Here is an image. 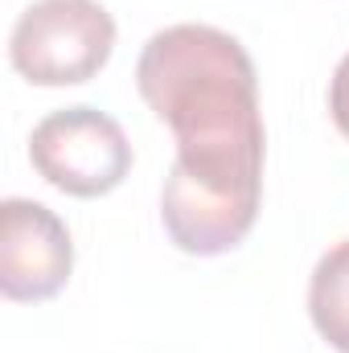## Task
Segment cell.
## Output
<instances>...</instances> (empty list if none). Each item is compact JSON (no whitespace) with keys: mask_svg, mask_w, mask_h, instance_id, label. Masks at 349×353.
<instances>
[{"mask_svg":"<svg viewBox=\"0 0 349 353\" xmlns=\"http://www.w3.org/2000/svg\"><path fill=\"white\" fill-rule=\"evenodd\" d=\"M136 87L177 140L161 189L165 234L197 259L235 251L259 218L267 165L259 74L247 46L218 25H169L144 41Z\"/></svg>","mask_w":349,"mask_h":353,"instance_id":"1","label":"cell"},{"mask_svg":"<svg viewBox=\"0 0 349 353\" xmlns=\"http://www.w3.org/2000/svg\"><path fill=\"white\" fill-rule=\"evenodd\" d=\"M329 119H333V128L349 140V54L337 62L333 83H329Z\"/></svg>","mask_w":349,"mask_h":353,"instance_id":"6","label":"cell"},{"mask_svg":"<svg viewBox=\"0 0 349 353\" xmlns=\"http://www.w3.org/2000/svg\"><path fill=\"white\" fill-rule=\"evenodd\" d=\"M74 271V239L66 222L33 201H0V292L12 304H37L58 296Z\"/></svg>","mask_w":349,"mask_h":353,"instance_id":"4","label":"cell"},{"mask_svg":"<svg viewBox=\"0 0 349 353\" xmlns=\"http://www.w3.org/2000/svg\"><path fill=\"white\" fill-rule=\"evenodd\" d=\"M29 161L46 185L70 197H103L132 173L128 132L99 107H58L29 136Z\"/></svg>","mask_w":349,"mask_h":353,"instance_id":"3","label":"cell"},{"mask_svg":"<svg viewBox=\"0 0 349 353\" xmlns=\"http://www.w3.org/2000/svg\"><path fill=\"white\" fill-rule=\"evenodd\" d=\"M308 316L329 350L349 353V239L333 243L308 275Z\"/></svg>","mask_w":349,"mask_h":353,"instance_id":"5","label":"cell"},{"mask_svg":"<svg viewBox=\"0 0 349 353\" xmlns=\"http://www.w3.org/2000/svg\"><path fill=\"white\" fill-rule=\"evenodd\" d=\"M111 50L115 17L99 0H33L8 33V62L33 87L90 83Z\"/></svg>","mask_w":349,"mask_h":353,"instance_id":"2","label":"cell"}]
</instances>
